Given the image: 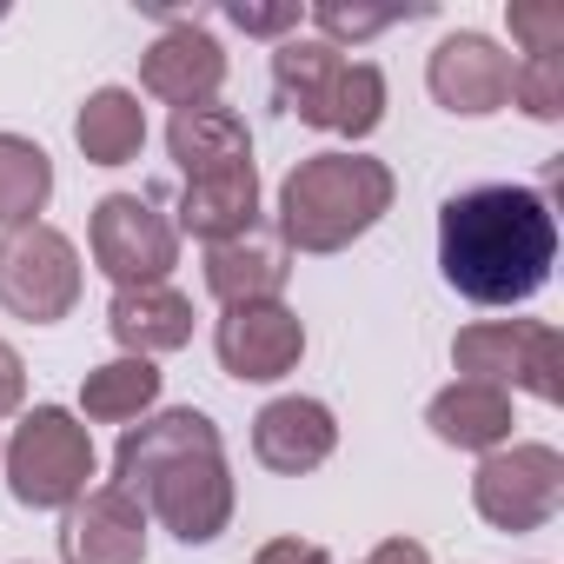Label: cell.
<instances>
[{
  "label": "cell",
  "instance_id": "cell-26",
  "mask_svg": "<svg viewBox=\"0 0 564 564\" xmlns=\"http://www.w3.org/2000/svg\"><path fill=\"white\" fill-rule=\"evenodd\" d=\"M226 21L246 34H286V28H300V8H226Z\"/></svg>",
  "mask_w": 564,
  "mask_h": 564
},
{
  "label": "cell",
  "instance_id": "cell-29",
  "mask_svg": "<svg viewBox=\"0 0 564 564\" xmlns=\"http://www.w3.org/2000/svg\"><path fill=\"white\" fill-rule=\"evenodd\" d=\"M366 564H432V557H425V544H412V538H386Z\"/></svg>",
  "mask_w": 564,
  "mask_h": 564
},
{
  "label": "cell",
  "instance_id": "cell-7",
  "mask_svg": "<svg viewBox=\"0 0 564 564\" xmlns=\"http://www.w3.org/2000/svg\"><path fill=\"white\" fill-rule=\"evenodd\" d=\"M74 300H80V252L67 232H54L47 219L0 232V306L14 319L54 326L74 313Z\"/></svg>",
  "mask_w": 564,
  "mask_h": 564
},
{
  "label": "cell",
  "instance_id": "cell-2",
  "mask_svg": "<svg viewBox=\"0 0 564 564\" xmlns=\"http://www.w3.org/2000/svg\"><path fill=\"white\" fill-rule=\"evenodd\" d=\"M113 485L140 511H153L180 544H213L232 518V471H226L219 425L193 405L127 425L113 452Z\"/></svg>",
  "mask_w": 564,
  "mask_h": 564
},
{
  "label": "cell",
  "instance_id": "cell-18",
  "mask_svg": "<svg viewBox=\"0 0 564 564\" xmlns=\"http://www.w3.org/2000/svg\"><path fill=\"white\" fill-rule=\"evenodd\" d=\"M425 425H432L445 445H458V452H498V445L511 438V392L458 379V386H445V392L425 405Z\"/></svg>",
  "mask_w": 564,
  "mask_h": 564
},
{
  "label": "cell",
  "instance_id": "cell-1",
  "mask_svg": "<svg viewBox=\"0 0 564 564\" xmlns=\"http://www.w3.org/2000/svg\"><path fill=\"white\" fill-rule=\"evenodd\" d=\"M557 259V219L531 186H471L438 213V265L471 306L531 300Z\"/></svg>",
  "mask_w": 564,
  "mask_h": 564
},
{
  "label": "cell",
  "instance_id": "cell-27",
  "mask_svg": "<svg viewBox=\"0 0 564 564\" xmlns=\"http://www.w3.org/2000/svg\"><path fill=\"white\" fill-rule=\"evenodd\" d=\"M28 399V366H21V352L0 339V412H14Z\"/></svg>",
  "mask_w": 564,
  "mask_h": 564
},
{
  "label": "cell",
  "instance_id": "cell-30",
  "mask_svg": "<svg viewBox=\"0 0 564 564\" xmlns=\"http://www.w3.org/2000/svg\"><path fill=\"white\" fill-rule=\"evenodd\" d=\"M0 452H8V445H0Z\"/></svg>",
  "mask_w": 564,
  "mask_h": 564
},
{
  "label": "cell",
  "instance_id": "cell-14",
  "mask_svg": "<svg viewBox=\"0 0 564 564\" xmlns=\"http://www.w3.org/2000/svg\"><path fill=\"white\" fill-rule=\"evenodd\" d=\"M339 445V425L319 399H272L259 419H252V458L279 478H300V471H319Z\"/></svg>",
  "mask_w": 564,
  "mask_h": 564
},
{
  "label": "cell",
  "instance_id": "cell-4",
  "mask_svg": "<svg viewBox=\"0 0 564 564\" xmlns=\"http://www.w3.org/2000/svg\"><path fill=\"white\" fill-rule=\"evenodd\" d=\"M272 87L306 127L366 140L386 120V74L372 61H346L326 41H279L272 54Z\"/></svg>",
  "mask_w": 564,
  "mask_h": 564
},
{
  "label": "cell",
  "instance_id": "cell-13",
  "mask_svg": "<svg viewBox=\"0 0 564 564\" xmlns=\"http://www.w3.org/2000/svg\"><path fill=\"white\" fill-rule=\"evenodd\" d=\"M61 557L67 564H140L147 557V511L120 485H94L67 505L61 524Z\"/></svg>",
  "mask_w": 564,
  "mask_h": 564
},
{
  "label": "cell",
  "instance_id": "cell-8",
  "mask_svg": "<svg viewBox=\"0 0 564 564\" xmlns=\"http://www.w3.org/2000/svg\"><path fill=\"white\" fill-rule=\"evenodd\" d=\"M471 505L491 531H538L564 505V458L551 445H498L471 478Z\"/></svg>",
  "mask_w": 564,
  "mask_h": 564
},
{
  "label": "cell",
  "instance_id": "cell-28",
  "mask_svg": "<svg viewBox=\"0 0 564 564\" xmlns=\"http://www.w3.org/2000/svg\"><path fill=\"white\" fill-rule=\"evenodd\" d=\"M252 564H333V557H326L319 544H300V538H272Z\"/></svg>",
  "mask_w": 564,
  "mask_h": 564
},
{
  "label": "cell",
  "instance_id": "cell-22",
  "mask_svg": "<svg viewBox=\"0 0 564 564\" xmlns=\"http://www.w3.org/2000/svg\"><path fill=\"white\" fill-rule=\"evenodd\" d=\"M47 193H54V160L21 133H0V226H34Z\"/></svg>",
  "mask_w": 564,
  "mask_h": 564
},
{
  "label": "cell",
  "instance_id": "cell-15",
  "mask_svg": "<svg viewBox=\"0 0 564 564\" xmlns=\"http://www.w3.org/2000/svg\"><path fill=\"white\" fill-rule=\"evenodd\" d=\"M113 339L127 346V359H153V352H180L193 339V300L173 286H120L107 306Z\"/></svg>",
  "mask_w": 564,
  "mask_h": 564
},
{
  "label": "cell",
  "instance_id": "cell-21",
  "mask_svg": "<svg viewBox=\"0 0 564 564\" xmlns=\"http://www.w3.org/2000/svg\"><path fill=\"white\" fill-rule=\"evenodd\" d=\"M153 399H160V372H153V359H113V366H94L87 386H80V405H87L94 425H127V419H140Z\"/></svg>",
  "mask_w": 564,
  "mask_h": 564
},
{
  "label": "cell",
  "instance_id": "cell-11",
  "mask_svg": "<svg viewBox=\"0 0 564 564\" xmlns=\"http://www.w3.org/2000/svg\"><path fill=\"white\" fill-rule=\"evenodd\" d=\"M425 87L445 113H465V120H485L511 100V54L485 34H452L432 47V67H425Z\"/></svg>",
  "mask_w": 564,
  "mask_h": 564
},
{
  "label": "cell",
  "instance_id": "cell-16",
  "mask_svg": "<svg viewBox=\"0 0 564 564\" xmlns=\"http://www.w3.org/2000/svg\"><path fill=\"white\" fill-rule=\"evenodd\" d=\"M286 246L279 239H259V232H239V239H219L206 246V293L219 306H259V300H279L286 286Z\"/></svg>",
  "mask_w": 564,
  "mask_h": 564
},
{
  "label": "cell",
  "instance_id": "cell-10",
  "mask_svg": "<svg viewBox=\"0 0 564 564\" xmlns=\"http://www.w3.org/2000/svg\"><path fill=\"white\" fill-rule=\"evenodd\" d=\"M213 346H219V366H226L232 379H246V386H272V379H286V372L300 366V352H306V326H300V313H286L279 300L226 306Z\"/></svg>",
  "mask_w": 564,
  "mask_h": 564
},
{
  "label": "cell",
  "instance_id": "cell-17",
  "mask_svg": "<svg viewBox=\"0 0 564 564\" xmlns=\"http://www.w3.org/2000/svg\"><path fill=\"white\" fill-rule=\"evenodd\" d=\"M252 219H259V173H252V160H246V166L199 173V180H186V193H180V226H186L193 239H206V246L252 232Z\"/></svg>",
  "mask_w": 564,
  "mask_h": 564
},
{
  "label": "cell",
  "instance_id": "cell-3",
  "mask_svg": "<svg viewBox=\"0 0 564 564\" xmlns=\"http://www.w3.org/2000/svg\"><path fill=\"white\" fill-rule=\"evenodd\" d=\"M392 206V166L366 153H313L279 186V239L293 252H346Z\"/></svg>",
  "mask_w": 564,
  "mask_h": 564
},
{
  "label": "cell",
  "instance_id": "cell-19",
  "mask_svg": "<svg viewBox=\"0 0 564 564\" xmlns=\"http://www.w3.org/2000/svg\"><path fill=\"white\" fill-rule=\"evenodd\" d=\"M166 147H173V160H180L186 180L252 160V133H246V120L232 107H186V113H173Z\"/></svg>",
  "mask_w": 564,
  "mask_h": 564
},
{
  "label": "cell",
  "instance_id": "cell-23",
  "mask_svg": "<svg viewBox=\"0 0 564 564\" xmlns=\"http://www.w3.org/2000/svg\"><path fill=\"white\" fill-rule=\"evenodd\" d=\"M511 100L531 120H557L564 113V54H524L511 67Z\"/></svg>",
  "mask_w": 564,
  "mask_h": 564
},
{
  "label": "cell",
  "instance_id": "cell-6",
  "mask_svg": "<svg viewBox=\"0 0 564 564\" xmlns=\"http://www.w3.org/2000/svg\"><path fill=\"white\" fill-rule=\"evenodd\" d=\"M452 366L471 386H524L531 399L557 405L564 399V333L538 326V319H491V326H465L452 339Z\"/></svg>",
  "mask_w": 564,
  "mask_h": 564
},
{
  "label": "cell",
  "instance_id": "cell-12",
  "mask_svg": "<svg viewBox=\"0 0 564 564\" xmlns=\"http://www.w3.org/2000/svg\"><path fill=\"white\" fill-rule=\"evenodd\" d=\"M140 80H147V94L166 100L173 113H186V107H213L219 87H226V54H219V41H213L199 21H173V28L147 47Z\"/></svg>",
  "mask_w": 564,
  "mask_h": 564
},
{
  "label": "cell",
  "instance_id": "cell-20",
  "mask_svg": "<svg viewBox=\"0 0 564 564\" xmlns=\"http://www.w3.org/2000/svg\"><path fill=\"white\" fill-rule=\"evenodd\" d=\"M74 140H80V153H87L94 166H127V160L147 147V113H140V100H133L127 87H100V94L80 107Z\"/></svg>",
  "mask_w": 564,
  "mask_h": 564
},
{
  "label": "cell",
  "instance_id": "cell-25",
  "mask_svg": "<svg viewBox=\"0 0 564 564\" xmlns=\"http://www.w3.org/2000/svg\"><path fill=\"white\" fill-rule=\"evenodd\" d=\"M412 14H425V8H405V14H366V8H339V0H319L313 8V21L326 28V34H352V41H366V34H386L392 21H412Z\"/></svg>",
  "mask_w": 564,
  "mask_h": 564
},
{
  "label": "cell",
  "instance_id": "cell-9",
  "mask_svg": "<svg viewBox=\"0 0 564 564\" xmlns=\"http://www.w3.org/2000/svg\"><path fill=\"white\" fill-rule=\"evenodd\" d=\"M94 259L113 286H166V272L180 259V232L153 199L140 193H107L94 206Z\"/></svg>",
  "mask_w": 564,
  "mask_h": 564
},
{
  "label": "cell",
  "instance_id": "cell-5",
  "mask_svg": "<svg viewBox=\"0 0 564 564\" xmlns=\"http://www.w3.org/2000/svg\"><path fill=\"white\" fill-rule=\"evenodd\" d=\"M8 465V491L28 505V511H67L87 478H94V438L74 412L61 405H34L14 432V445L0 452Z\"/></svg>",
  "mask_w": 564,
  "mask_h": 564
},
{
  "label": "cell",
  "instance_id": "cell-24",
  "mask_svg": "<svg viewBox=\"0 0 564 564\" xmlns=\"http://www.w3.org/2000/svg\"><path fill=\"white\" fill-rule=\"evenodd\" d=\"M511 34L524 41V54H564V8L518 0V8H511Z\"/></svg>",
  "mask_w": 564,
  "mask_h": 564
}]
</instances>
